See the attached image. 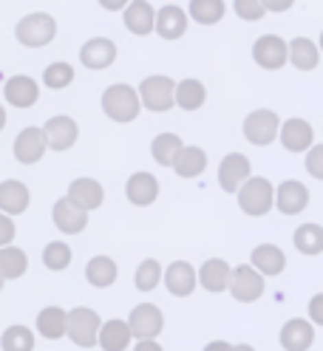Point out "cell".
Returning a JSON list of instances; mask_svg holds the SVG:
<instances>
[{"mask_svg": "<svg viewBox=\"0 0 323 351\" xmlns=\"http://www.w3.org/2000/svg\"><path fill=\"white\" fill-rule=\"evenodd\" d=\"M235 195H239L241 213H247L252 218H261L275 207V187L270 179H264V176H250Z\"/></svg>", "mask_w": 323, "mask_h": 351, "instance_id": "1", "label": "cell"}, {"mask_svg": "<svg viewBox=\"0 0 323 351\" xmlns=\"http://www.w3.org/2000/svg\"><path fill=\"white\" fill-rule=\"evenodd\" d=\"M139 94L131 85L125 82H114L105 88L102 94V111L105 117H111L114 122H134L139 117Z\"/></svg>", "mask_w": 323, "mask_h": 351, "instance_id": "2", "label": "cell"}, {"mask_svg": "<svg viewBox=\"0 0 323 351\" xmlns=\"http://www.w3.org/2000/svg\"><path fill=\"white\" fill-rule=\"evenodd\" d=\"M99 315L88 306H77L66 317V337L77 346V348H94L97 346V335H99Z\"/></svg>", "mask_w": 323, "mask_h": 351, "instance_id": "3", "label": "cell"}, {"mask_svg": "<svg viewBox=\"0 0 323 351\" xmlns=\"http://www.w3.org/2000/svg\"><path fill=\"white\" fill-rule=\"evenodd\" d=\"M14 37L23 43L26 49H43V46H49V43L57 37V23H54L51 14L34 12V14H26V17L17 23Z\"/></svg>", "mask_w": 323, "mask_h": 351, "instance_id": "4", "label": "cell"}, {"mask_svg": "<svg viewBox=\"0 0 323 351\" xmlns=\"http://www.w3.org/2000/svg\"><path fill=\"white\" fill-rule=\"evenodd\" d=\"M174 91H176V82L170 77H162V74H154V77H145L142 85H139V105H145L147 111H156V114H165L170 111L176 102H174Z\"/></svg>", "mask_w": 323, "mask_h": 351, "instance_id": "5", "label": "cell"}, {"mask_svg": "<svg viewBox=\"0 0 323 351\" xmlns=\"http://www.w3.org/2000/svg\"><path fill=\"white\" fill-rule=\"evenodd\" d=\"M128 328H131L134 340H156L165 332V315L154 303H139L128 315Z\"/></svg>", "mask_w": 323, "mask_h": 351, "instance_id": "6", "label": "cell"}, {"mask_svg": "<svg viewBox=\"0 0 323 351\" xmlns=\"http://www.w3.org/2000/svg\"><path fill=\"white\" fill-rule=\"evenodd\" d=\"M278 128H281V119H278L275 111L270 108H258L244 119V136L247 142L258 145V147H267L278 139Z\"/></svg>", "mask_w": 323, "mask_h": 351, "instance_id": "7", "label": "cell"}, {"mask_svg": "<svg viewBox=\"0 0 323 351\" xmlns=\"http://www.w3.org/2000/svg\"><path fill=\"white\" fill-rule=\"evenodd\" d=\"M264 278L258 275L250 263H241V267H235L232 272H230V295L239 300V303H255L258 298L264 295Z\"/></svg>", "mask_w": 323, "mask_h": 351, "instance_id": "8", "label": "cell"}, {"mask_svg": "<svg viewBox=\"0 0 323 351\" xmlns=\"http://www.w3.org/2000/svg\"><path fill=\"white\" fill-rule=\"evenodd\" d=\"M40 130H43V139H46V147H51V150H57V153L71 150V147L77 145V139H80L77 122H74L71 117H62V114H60V117H51Z\"/></svg>", "mask_w": 323, "mask_h": 351, "instance_id": "9", "label": "cell"}, {"mask_svg": "<svg viewBox=\"0 0 323 351\" xmlns=\"http://www.w3.org/2000/svg\"><path fill=\"white\" fill-rule=\"evenodd\" d=\"M252 60L264 71H278L287 62V40L278 34H264L252 43Z\"/></svg>", "mask_w": 323, "mask_h": 351, "instance_id": "10", "label": "cell"}, {"mask_svg": "<svg viewBox=\"0 0 323 351\" xmlns=\"http://www.w3.org/2000/svg\"><path fill=\"white\" fill-rule=\"evenodd\" d=\"M252 176V162L244 153H227L219 165V187L224 193H239V187Z\"/></svg>", "mask_w": 323, "mask_h": 351, "instance_id": "11", "label": "cell"}, {"mask_svg": "<svg viewBox=\"0 0 323 351\" xmlns=\"http://www.w3.org/2000/svg\"><path fill=\"white\" fill-rule=\"evenodd\" d=\"M162 283L174 298H190L199 287L196 269H193V263H187V261H174L167 269H162Z\"/></svg>", "mask_w": 323, "mask_h": 351, "instance_id": "12", "label": "cell"}, {"mask_svg": "<svg viewBox=\"0 0 323 351\" xmlns=\"http://www.w3.org/2000/svg\"><path fill=\"white\" fill-rule=\"evenodd\" d=\"M278 142H281L284 150H289V153H307L315 145V130L307 119L292 117L278 128Z\"/></svg>", "mask_w": 323, "mask_h": 351, "instance_id": "13", "label": "cell"}, {"mask_svg": "<svg viewBox=\"0 0 323 351\" xmlns=\"http://www.w3.org/2000/svg\"><path fill=\"white\" fill-rule=\"evenodd\" d=\"M284 351H309L315 346V326L307 317H289L278 335Z\"/></svg>", "mask_w": 323, "mask_h": 351, "instance_id": "14", "label": "cell"}, {"mask_svg": "<svg viewBox=\"0 0 323 351\" xmlns=\"http://www.w3.org/2000/svg\"><path fill=\"white\" fill-rule=\"evenodd\" d=\"M51 221H54V227H57L60 232L80 235L85 227H88V213L80 210V207H74V204L66 199V195H62V199H57L54 207H51Z\"/></svg>", "mask_w": 323, "mask_h": 351, "instance_id": "15", "label": "cell"}, {"mask_svg": "<svg viewBox=\"0 0 323 351\" xmlns=\"http://www.w3.org/2000/svg\"><path fill=\"white\" fill-rule=\"evenodd\" d=\"M125 195H128V202H131L134 207H150L159 199V179L154 173L139 170V173H134L131 179H128Z\"/></svg>", "mask_w": 323, "mask_h": 351, "instance_id": "16", "label": "cell"}, {"mask_svg": "<svg viewBox=\"0 0 323 351\" xmlns=\"http://www.w3.org/2000/svg\"><path fill=\"white\" fill-rule=\"evenodd\" d=\"M66 199H69L74 207L91 213V210L102 207L105 190H102V184H99L97 179H88V176H82V179H74V182L69 184V195H66Z\"/></svg>", "mask_w": 323, "mask_h": 351, "instance_id": "17", "label": "cell"}, {"mask_svg": "<svg viewBox=\"0 0 323 351\" xmlns=\"http://www.w3.org/2000/svg\"><path fill=\"white\" fill-rule=\"evenodd\" d=\"M80 62L91 71H102L108 65L117 62V46L108 37H94L80 49Z\"/></svg>", "mask_w": 323, "mask_h": 351, "instance_id": "18", "label": "cell"}, {"mask_svg": "<svg viewBox=\"0 0 323 351\" xmlns=\"http://www.w3.org/2000/svg\"><path fill=\"white\" fill-rule=\"evenodd\" d=\"M275 207L281 210L284 215H298V213H304L309 207V190L304 182H284V184H278L275 187Z\"/></svg>", "mask_w": 323, "mask_h": 351, "instance_id": "19", "label": "cell"}, {"mask_svg": "<svg viewBox=\"0 0 323 351\" xmlns=\"http://www.w3.org/2000/svg\"><path fill=\"white\" fill-rule=\"evenodd\" d=\"M250 267L261 275V278H275L287 269V255L281 247L275 244H258L250 255Z\"/></svg>", "mask_w": 323, "mask_h": 351, "instance_id": "20", "label": "cell"}, {"mask_svg": "<svg viewBox=\"0 0 323 351\" xmlns=\"http://www.w3.org/2000/svg\"><path fill=\"white\" fill-rule=\"evenodd\" d=\"M230 272H232V267L224 258H207L196 269V280L207 292L219 295V292H227V287H230Z\"/></svg>", "mask_w": 323, "mask_h": 351, "instance_id": "21", "label": "cell"}, {"mask_svg": "<svg viewBox=\"0 0 323 351\" xmlns=\"http://www.w3.org/2000/svg\"><path fill=\"white\" fill-rule=\"evenodd\" d=\"M46 139H43V130L40 128H23L14 139V159L20 165H37L46 153Z\"/></svg>", "mask_w": 323, "mask_h": 351, "instance_id": "22", "label": "cell"}, {"mask_svg": "<svg viewBox=\"0 0 323 351\" xmlns=\"http://www.w3.org/2000/svg\"><path fill=\"white\" fill-rule=\"evenodd\" d=\"M97 346L102 351H125L134 346V337H131V328L122 317H111L99 326V335H97Z\"/></svg>", "mask_w": 323, "mask_h": 351, "instance_id": "23", "label": "cell"}, {"mask_svg": "<svg viewBox=\"0 0 323 351\" xmlns=\"http://www.w3.org/2000/svg\"><path fill=\"white\" fill-rule=\"evenodd\" d=\"M29 202H32V193L23 182H17V179H6V182H0V213L14 218L20 213H26L29 210Z\"/></svg>", "mask_w": 323, "mask_h": 351, "instance_id": "24", "label": "cell"}, {"mask_svg": "<svg viewBox=\"0 0 323 351\" xmlns=\"http://www.w3.org/2000/svg\"><path fill=\"white\" fill-rule=\"evenodd\" d=\"M125 29L136 34V37H147L154 32V20H156V12L147 0H131L125 9Z\"/></svg>", "mask_w": 323, "mask_h": 351, "instance_id": "25", "label": "cell"}, {"mask_svg": "<svg viewBox=\"0 0 323 351\" xmlns=\"http://www.w3.org/2000/svg\"><path fill=\"white\" fill-rule=\"evenodd\" d=\"M117 278H119V267H117V261H114V258H108V255H94L88 263H85V280H88L94 289H108V287H114Z\"/></svg>", "mask_w": 323, "mask_h": 351, "instance_id": "26", "label": "cell"}, {"mask_svg": "<svg viewBox=\"0 0 323 351\" xmlns=\"http://www.w3.org/2000/svg\"><path fill=\"white\" fill-rule=\"evenodd\" d=\"M3 94H6V102L14 108H32L40 99V85L26 74H17L6 82Z\"/></svg>", "mask_w": 323, "mask_h": 351, "instance_id": "27", "label": "cell"}, {"mask_svg": "<svg viewBox=\"0 0 323 351\" xmlns=\"http://www.w3.org/2000/svg\"><path fill=\"white\" fill-rule=\"evenodd\" d=\"M66 317H69V312L62 309V306H46V309H40L37 320H34L37 335L46 340H62L66 337Z\"/></svg>", "mask_w": 323, "mask_h": 351, "instance_id": "28", "label": "cell"}, {"mask_svg": "<svg viewBox=\"0 0 323 351\" xmlns=\"http://www.w3.org/2000/svg\"><path fill=\"white\" fill-rule=\"evenodd\" d=\"M154 32L162 40H179V37H184V32H187V14L179 6L159 9L156 12V20H154Z\"/></svg>", "mask_w": 323, "mask_h": 351, "instance_id": "29", "label": "cell"}, {"mask_svg": "<svg viewBox=\"0 0 323 351\" xmlns=\"http://www.w3.org/2000/svg\"><path fill=\"white\" fill-rule=\"evenodd\" d=\"M174 170H176V176H182V179H199V176L207 170V153L196 145H184L174 162Z\"/></svg>", "mask_w": 323, "mask_h": 351, "instance_id": "30", "label": "cell"}, {"mask_svg": "<svg viewBox=\"0 0 323 351\" xmlns=\"http://www.w3.org/2000/svg\"><path fill=\"white\" fill-rule=\"evenodd\" d=\"M287 60L295 65L298 71H312L318 69V60H320V51L312 40L307 37H295L292 43H287Z\"/></svg>", "mask_w": 323, "mask_h": 351, "instance_id": "31", "label": "cell"}, {"mask_svg": "<svg viewBox=\"0 0 323 351\" xmlns=\"http://www.w3.org/2000/svg\"><path fill=\"white\" fill-rule=\"evenodd\" d=\"M207 99V88L199 80H182L176 82V91H174V102L182 108V111H199Z\"/></svg>", "mask_w": 323, "mask_h": 351, "instance_id": "32", "label": "cell"}, {"mask_svg": "<svg viewBox=\"0 0 323 351\" xmlns=\"http://www.w3.org/2000/svg\"><path fill=\"white\" fill-rule=\"evenodd\" d=\"M29 269V255L20 247H3L0 250V280H17Z\"/></svg>", "mask_w": 323, "mask_h": 351, "instance_id": "33", "label": "cell"}, {"mask_svg": "<svg viewBox=\"0 0 323 351\" xmlns=\"http://www.w3.org/2000/svg\"><path fill=\"white\" fill-rule=\"evenodd\" d=\"M292 244L300 255H320L323 252V227L320 224H300L292 235Z\"/></svg>", "mask_w": 323, "mask_h": 351, "instance_id": "34", "label": "cell"}, {"mask_svg": "<svg viewBox=\"0 0 323 351\" xmlns=\"http://www.w3.org/2000/svg\"><path fill=\"white\" fill-rule=\"evenodd\" d=\"M182 147H184V142H182L176 134H159V136L154 139V145H150V153H154L156 165L174 167V162H176V156L182 153Z\"/></svg>", "mask_w": 323, "mask_h": 351, "instance_id": "35", "label": "cell"}, {"mask_svg": "<svg viewBox=\"0 0 323 351\" xmlns=\"http://www.w3.org/2000/svg\"><path fill=\"white\" fill-rule=\"evenodd\" d=\"M0 351H34V332L29 326H9L0 335Z\"/></svg>", "mask_w": 323, "mask_h": 351, "instance_id": "36", "label": "cell"}, {"mask_svg": "<svg viewBox=\"0 0 323 351\" xmlns=\"http://www.w3.org/2000/svg\"><path fill=\"white\" fill-rule=\"evenodd\" d=\"M224 0H190V17L199 26H215L224 17Z\"/></svg>", "mask_w": 323, "mask_h": 351, "instance_id": "37", "label": "cell"}, {"mask_svg": "<svg viewBox=\"0 0 323 351\" xmlns=\"http://www.w3.org/2000/svg\"><path fill=\"white\" fill-rule=\"evenodd\" d=\"M71 258H74V252L66 241H51V244H46V250H43V263H46V269H51V272L69 269Z\"/></svg>", "mask_w": 323, "mask_h": 351, "instance_id": "38", "label": "cell"}, {"mask_svg": "<svg viewBox=\"0 0 323 351\" xmlns=\"http://www.w3.org/2000/svg\"><path fill=\"white\" fill-rule=\"evenodd\" d=\"M134 283H136L139 292H154L159 283H162V263L156 258H145L139 267H136Z\"/></svg>", "mask_w": 323, "mask_h": 351, "instance_id": "39", "label": "cell"}, {"mask_svg": "<svg viewBox=\"0 0 323 351\" xmlns=\"http://www.w3.org/2000/svg\"><path fill=\"white\" fill-rule=\"evenodd\" d=\"M43 82L51 91H60V88H69L74 82V69L69 62H51L46 71H43Z\"/></svg>", "mask_w": 323, "mask_h": 351, "instance_id": "40", "label": "cell"}, {"mask_svg": "<svg viewBox=\"0 0 323 351\" xmlns=\"http://www.w3.org/2000/svg\"><path fill=\"white\" fill-rule=\"evenodd\" d=\"M232 6H235V14H239L241 20H247V23H255V20H261L267 14L261 0H235Z\"/></svg>", "mask_w": 323, "mask_h": 351, "instance_id": "41", "label": "cell"}, {"mask_svg": "<svg viewBox=\"0 0 323 351\" xmlns=\"http://www.w3.org/2000/svg\"><path fill=\"white\" fill-rule=\"evenodd\" d=\"M307 173L312 176V179H318V182H323V145H312L309 150H307Z\"/></svg>", "mask_w": 323, "mask_h": 351, "instance_id": "42", "label": "cell"}, {"mask_svg": "<svg viewBox=\"0 0 323 351\" xmlns=\"http://www.w3.org/2000/svg\"><path fill=\"white\" fill-rule=\"evenodd\" d=\"M14 235H17V227H14V221H12L9 215H3V213H0V250H3V247H12Z\"/></svg>", "mask_w": 323, "mask_h": 351, "instance_id": "43", "label": "cell"}, {"mask_svg": "<svg viewBox=\"0 0 323 351\" xmlns=\"http://www.w3.org/2000/svg\"><path fill=\"white\" fill-rule=\"evenodd\" d=\"M307 320L312 323V326H323V292H318V295H312V300H309V309H307Z\"/></svg>", "mask_w": 323, "mask_h": 351, "instance_id": "44", "label": "cell"}, {"mask_svg": "<svg viewBox=\"0 0 323 351\" xmlns=\"http://www.w3.org/2000/svg\"><path fill=\"white\" fill-rule=\"evenodd\" d=\"M261 3H264V12H278V14H281V12L292 9L295 0H261Z\"/></svg>", "mask_w": 323, "mask_h": 351, "instance_id": "45", "label": "cell"}, {"mask_svg": "<svg viewBox=\"0 0 323 351\" xmlns=\"http://www.w3.org/2000/svg\"><path fill=\"white\" fill-rule=\"evenodd\" d=\"M131 351H165V348L156 340H134Z\"/></svg>", "mask_w": 323, "mask_h": 351, "instance_id": "46", "label": "cell"}, {"mask_svg": "<svg viewBox=\"0 0 323 351\" xmlns=\"http://www.w3.org/2000/svg\"><path fill=\"white\" fill-rule=\"evenodd\" d=\"M128 3H131V0H99V6L108 12H122Z\"/></svg>", "mask_w": 323, "mask_h": 351, "instance_id": "47", "label": "cell"}, {"mask_svg": "<svg viewBox=\"0 0 323 351\" xmlns=\"http://www.w3.org/2000/svg\"><path fill=\"white\" fill-rule=\"evenodd\" d=\"M202 351H232V343H227V340H210Z\"/></svg>", "mask_w": 323, "mask_h": 351, "instance_id": "48", "label": "cell"}, {"mask_svg": "<svg viewBox=\"0 0 323 351\" xmlns=\"http://www.w3.org/2000/svg\"><path fill=\"white\" fill-rule=\"evenodd\" d=\"M232 351H255V346H250V343H239V346H232Z\"/></svg>", "mask_w": 323, "mask_h": 351, "instance_id": "49", "label": "cell"}, {"mask_svg": "<svg viewBox=\"0 0 323 351\" xmlns=\"http://www.w3.org/2000/svg\"><path fill=\"white\" fill-rule=\"evenodd\" d=\"M6 128V111H3V105H0V130Z\"/></svg>", "mask_w": 323, "mask_h": 351, "instance_id": "50", "label": "cell"}, {"mask_svg": "<svg viewBox=\"0 0 323 351\" xmlns=\"http://www.w3.org/2000/svg\"><path fill=\"white\" fill-rule=\"evenodd\" d=\"M318 51H323V34H320V46H318Z\"/></svg>", "mask_w": 323, "mask_h": 351, "instance_id": "51", "label": "cell"}, {"mask_svg": "<svg viewBox=\"0 0 323 351\" xmlns=\"http://www.w3.org/2000/svg\"><path fill=\"white\" fill-rule=\"evenodd\" d=\"M3 283H6V280H0V292H3Z\"/></svg>", "mask_w": 323, "mask_h": 351, "instance_id": "52", "label": "cell"}]
</instances>
